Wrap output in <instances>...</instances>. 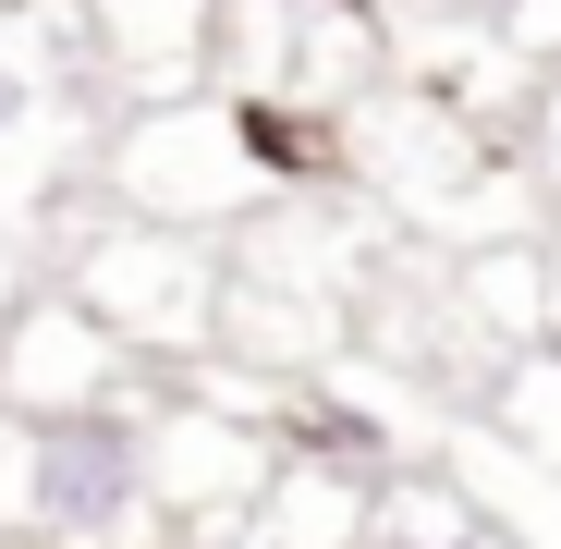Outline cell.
<instances>
[{
    "label": "cell",
    "instance_id": "cell-1",
    "mask_svg": "<svg viewBox=\"0 0 561 549\" xmlns=\"http://www.w3.org/2000/svg\"><path fill=\"white\" fill-rule=\"evenodd\" d=\"M147 489H159V439L123 403H61L0 427V525L37 549H123Z\"/></svg>",
    "mask_w": 561,
    "mask_h": 549
},
{
    "label": "cell",
    "instance_id": "cell-2",
    "mask_svg": "<svg viewBox=\"0 0 561 549\" xmlns=\"http://www.w3.org/2000/svg\"><path fill=\"white\" fill-rule=\"evenodd\" d=\"M294 451H306V465H330V477H354V489L391 477V439L366 427V415H342V403H306V415H294Z\"/></svg>",
    "mask_w": 561,
    "mask_h": 549
},
{
    "label": "cell",
    "instance_id": "cell-3",
    "mask_svg": "<svg viewBox=\"0 0 561 549\" xmlns=\"http://www.w3.org/2000/svg\"><path fill=\"white\" fill-rule=\"evenodd\" d=\"M99 25H111V49H159V61H183L196 49V25H208V0H99Z\"/></svg>",
    "mask_w": 561,
    "mask_h": 549
},
{
    "label": "cell",
    "instance_id": "cell-4",
    "mask_svg": "<svg viewBox=\"0 0 561 549\" xmlns=\"http://www.w3.org/2000/svg\"><path fill=\"white\" fill-rule=\"evenodd\" d=\"M37 111H49V85H37V61L0 37V147H25L37 135Z\"/></svg>",
    "mask_w": 561,
    "mask_h": 549
},
{
    "label": "cell",
    "instance_id": "cell-5",
    "mask_svg": "<svg viewBox=\"0 0 561 549\" xmlns=\"http://www.w3.org/2000/svg\"><path fill=\"white\" fill-rule=\"evenodd\" d=\"M379 549H501V525H477V513H403Z\"/></svg>",
    "mask_w": 561,
    "mask_h": 549
},
{
    "label": "cell",
    "instance_id": "cell-6",
    "mask_svg": "<svg viewBox=\"0 0 561 549\" xmlns=\"http://www.w3.org/2000/svg\"><path fill=\"white\" fill-rule=\"evenodd\" d=\"M330 13H342V25H366V0H330Z\"/></svg>",
    "mask_w": 561,
    "mask_h": 549
}]
</instances>
